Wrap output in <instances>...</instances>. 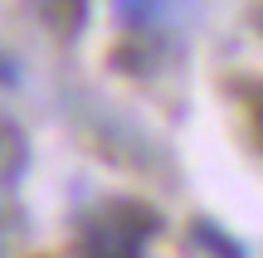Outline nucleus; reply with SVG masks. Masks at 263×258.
Returning <instances> with one entry per match:
<instances>
[{
	"label": "nucleus",
	"mask_w": 263,
	"mask_h": 258,
	"mask_svg": "<svg viewBox=\"0 0 263 258\" xmlns=\"http://www.w3.org/2000/svg\"><path fill=\"white\" fill-rule=\"evenodd\" d=\"M156 229V220H151L146 210H137V205H112L107 214H98L93 224H88V258H137L141 253V239Z\"/></svg>",
	"instance_id": "nucleus-1"
}]
</instances>
